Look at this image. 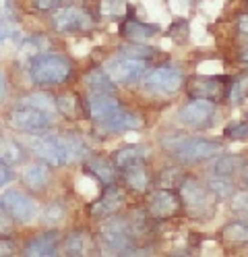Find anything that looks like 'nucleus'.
Segmentation results:
<instances>
[{
    "mask_svg": "<svg viewBox=\"0 0 248 257\" xmlns=\"http://www.w3.org/2000/svg\"><path fill=\"white\" fill-rule=\"evenodd\" d=\"M31 150L52 166H62L73 160H81L87 152L79 135H40L31 139Z\"/></svg>",
    "mask_w": 248,
    "mask_h": 257,
    "instance_id": "f257e3e1",
    "label": "nucleus"
},
{
    "mask_svg": "<svg viewBox=\"0 0 248 257\" xmlns=\"http://www.w3.org/2000/svg\"><path fill=\"white\" fill-rule=\"evenodd\" d=\"M29 75L38 85L62 83L71 75V64L60 54H40L29 64Z\"/></svg>",
    "mask_w": 248,
    "mask_h": 257,
    "instance_id": "f03ea898",
    "label": "nucleus"
},
{
    "mask_svg": "<svg viewBox=\"0 0 248 257\" xmlns=\"http://www.w3.org/2000/svg\"><path fill=\"white\" fill-rule=\"evenodd\" d=\"M168 150L182 162H203V160L213 158L215 154L221 152V143L211 141V139H190V137H178L174 143L165 141Z\"/></svg>",
    "mask_w": 248,
    "mask_h": 257,
    "instance_id": "7ed1b4c3",
    "label": "nucleus"
},
{
    "mask_svg": "<svg viewBox=\"0 0 248 257\" xmlns=\"http://www.w3.org/2000/svg\"><path fill=\"white\" fill-rule=\"evenodd\" d=\"M52 114H48L44 110H38L33 106L21 104L11 114V124L19 131H27V133H42L52 124Z\"/></svg>",
    "mask_w": 248,
    "mask_h": 257,
    "instance_id": "20e7f679",
    "label": "nucleus"
},
{
    "mask_svg": "<svg viewBox=\"0 0 248 257\" xmlns=\"http://www.w3.org/2000/svg\"><path fill=\"white\" fill-rule=\"evenodd\" d=\"M182 197L190 207V214L196 218H205L213 212V191L209 187H203L196 181L182 183Z\"/></svg>",
    "mask_w": 248,
    "mask_h": 257,
    "instance_id": "39448f33",
    "label": "nucleus"
},
{
    "mask_svg": "<svg viewBox=\"0 0 248 257\" xmlns=\"http://www.w3.org/2000/svg\"><path fill=\"white\" fill-rule=\"evenodd\" d=\"M3 210L9 212L11 218H15L17 222H33L40 214L36 201L19 191H5L3 193Z\"/></svg>",
    "mask_w": 248,
    "mask_h": 257,
    "instance_id": "423d86ee",
    "label": "nucleus"
},
{
    "mask_svg": "<svg viewBox=\"0 0 248 257\" xmlns=\"http://www.w3.org/2000/svg\"><path fill=\"white\" fill-rule=\"evenodd\" d=\"M106 73L112 77L114 83H128V81L139 79L145 73V62L139 58H130V56L112 58L106 64Z\"/></svg>",
    "mask_w": 248,
    "mask_h": 257,
    "instance_id": "0eeeda50",
    "label": "nucleus"
},
{
    "mask_svg": "<svg viewBox=\"0 0 248 257\" xmlns=\"http://www.w3.org/2000/svg\"><path fill=\"white\" fill-rule=\"evenodd\" d=\"M182 85V73L172 67H159L145 77V87L153 91L172 93Z\"/></svg>",
    "mask_w": 248,
    "mask_h": 257,
    "instance_id": "6e6552de",
    "label": "nucleus"
},
{
    "mask_svg": "<svg viewBox=\"0 0 248 257\" xmlns=\"http://www.w3.org/2000/svg\"><path fill=\"white\" fill-rule=\"evenodd\" d=\"M213 110H215V104L211 98H196V100H190L180 110V120L188 126H201L211 118Z\"/></svg>",
    "mask_w": 248,
    "mask_h": 257,
    "instance_id": "1a4fd4ad",
    "label": "nucleus"
},
{
    "mask_svg": "<svg viewBox=\"0 0 248 257\" xmlns=\"http://www.w3.org/2000/svg\"><path fill=\"white\" fill-rule=\"evenodd\" d=\"M52 21L58 31H79V29H87L91 25L89 15L77 7H66L56 11Z\"/></svg>",
    "mask_w": 248,
    "mask_h": 257,
    "instance_id": "9d476101",
    "label": "nucleus"
},
{
    "mask_svg": "<svg viewBox=\"0 0 248 257\" xmlns=\"http://www.w3.org/2000/svg\"><path fill=\"white\" fill-rule=\"evenodd\" d=\"M180 207V201L174 193L165 191V189H159L155 193H151V197H149V212H151L153 218H170L172 214L178 212Z\"/></svg>",
    "mask_w": 248,
    "mask_h": 257,
    "instance_id": "9b49d317",
    "label": "nucleus"
},
{
    "mask_svg": "<svg viewBox=\"0 0 248 257\" xmlns=\"http://www.w3.org/2000/svg\"><path fill=\"white\" fill-rule=\"evenodd\" d=\"M104 243L112 251H124L126 255H132V243L126 234V226L122 222H110L104 228Z\"/></svg>",
    "mask_w": 248,
    "mask_h": 257,
    "instance_id": "f8f14e48",
    "label": "nucleus"
},
{
    "mask_svg": "<svg viewBox=\"0 0 248 257\" xmlns=\"http://www.w3.org/2000/svg\"><path fill=\"white\" fill-rule=\"evenodd\" d=\"M87 108H89V114L99 122L108 118L110 114H114L116 110H120V104L110 93H93L87 100Z\"/></svg>",
    "mask_w": 248,
    "mask_h": 257,
    "instance_id": "ddd939ff",
    "label": "nucleus"
},
{
    "mask_svg": "<svg viewBox=\"0 0 248 257\" xmlns=\"http://www.w3.org/2000/svg\"><path fill=\"white\" fill-rule=\"evenodd\" d=\"M99 124H102V128H106V131H130V128L143 126V118L132 114L128 110H116L108 118L99 120Z\"/></svg>",
    "mask_w": 248,
    "mask_h": 257,
    "instance_id": "4468645a",
    "label": "nucleus"
},
{
    "mask_svg": "<svg viewBox=\"0 0 248 257\" xmlns=\"http://www.w3.org/2000/svg\"><path fill=\"white\" fill-rule=\"evenodd\" d=\"M25 255L29 257H52L58 255V236L48 232V234H38L25 245Z\"/></svg>",
    "mask_w": 248,
    "mask_h": 257,
    "instance_id": "2eb2a0df",
    "label": "nucleus"
},
{
    "mask_svg": "<svg viewBox=\"0 0 248 257\" xmlns=\"http://www.w3.org/2000/svg\"><path fill=\"white\" fill-rule=\"evenodd\" d=\"M124 195L118 187H108V191L99 197L93 205H91V214L93 216H110L112 212H116L122 205Z\"/></svg>",
    "mask_w": 248,
    "mask_h": 257,
    "instance_id": "dca6fc26",
    "label": "nucleus"
},
{
    "mask_svg": "<svg viewBox=\"0 0 248 257\" xmlns=\"http://www.w3.org/2000/svg\"><path fill=\"white\" fill-rule=\"evenodd\" d=\"M50 181V170L48 166L44 164H29L25 170H23V183L29 187V189H44Z\"/></svg>",
    "mask_w": 248,
    "mask_h": 257,
    "instance_id": "f3484780",
    "label": "nucleus"
},
{
    "mask_svg": "<svg viewBox=\"0 0 248 257\" xmlns=\"http://www.w3.org/2000/svg\"><path fill=\"white\" fill-rule=\"evenodd\" d=\"M85 85L93 91V93H108L114 89V83H112V77L106 73V69H93L91 73L85 75Z\"/></svg>",
    "mask_w": 248,
    "mask_h": 257,
    "instance_id": "a211bd4d",
    "label": "nucleus"
},
{
    "mask_svg": "<svg viewBox=\"0 0 248 257\" xmlns=\"http://www.w3.org/2000/svg\"><path fill=\"white\" fill-rule=\"evenodd\" d=\"M155 27H151V25H145V23H139V21H128V23H124L122 25V34L128 38V40H132V42H145V40H149L153 34H155Z\"/></svg>",
    "mask_w": 248,
    "mask_h": 257,
    "instance_id": "6ab92c4d",
    "label": "nucleus"
},
{
    "mask_svg": "<svg viewBox=\"0 0 248 257\" xmlns=\"http://www.w3.org/2000/svg\"><path fill=\"white\" fill-rule=\"evenodd\" d=\"M145 158V150L137 148V146H128L120 152H116V166L120 168H128L132 164H141Z\"/></svg>",
    "mask_w": 248,
    "mask_h": 257,
    "instance_id": "aec40b11",
    "label": "nucleus"
},
{
    "mask_svg": "<svg viewBox=\"0 0 248 257\" xmlns=\"http://www.w3.org/2000/svg\"><path fill=\"white\" fill-rule=\"evenodd\" d=\"M21 104H27V106H33L38 110H44V112H48V114H52V116L56 114V110H58V102L54 98H50L48 93H31V95H27Z\"/></svg>",
    "mask_w": 248,
    "mask_h": 257,
    "instance_id": "412c9836",
    "label": "nucleus"
},
{
    "mask_svg": "<svg viewBox=\"0 0 248 257\" xmlns=\"http://www.w3.org/2000/svg\"><path fill=\"white\" fill-rule=\"evenodd\" d=\"M48 46V42L44 40V36H31V38H25L23 44H21V58H27V60H33L38 58L40 54H44V48Z\"/></svg>",
    "mask_w": 248,
    "mask_h": 257,
    "instance_id": "4be33fe9",
    "label": "nucleus"
},
{
    "mask_svg": "<svg viewBox=\"0 0 248 257\" xmlns=\"http://www.w3.org/2000/svg\"><path fill=\"white\" fill-rule=\"evenodd\" d=\"M124 181H126L128 187H132L135 191H143L147 187V183H149L147 172H145V168L141 164H132V166L124 168Z\"/></svg>",
    "mask_w": 248,
    "mask_h": 257,
    "instance_id": "5701e85b",
    "label": "nucleus"
},
{
    "mask_svg": "<svg viewBox=\"0 0 248 257\" xmlns=\"http://www.w3.org/2000/svg\"><path fill=\"white\" fill-rule=\"evenodd\" d=\"M242 166H244V158H240V156H223L213 164V170L217 174H221V176H227L231 172L240 170Z\"/></svg>",
    "mask_w": 248,
    "mask_h": 257,
    "instance_id": "b1692460",
    "label": "nucleus"
},
{
    "mask_svg": "<svg viewBox=\"0 0 248 257\" xmlns=\"http://www.w3.org/2000/svg\"><path fill=\"white\" fill-rule=\"evenodd\" d=\"M3 162L7 164H17V162H23V150L17 146L13 139H3Z\"/></svg>",
    "mask_w": 248,
    "mask_h": 257,
    "instance_id": "393cba45",
    "label": "nucleus"
},
{
    "mask_svg": "<svg viewBox=\"0 0 248 257\" xmlns=\"http://www.w3.org/2000/svg\"><path fill=\"white\" fill-rule=\"evenodd\" d=\"M87 166H89V170L95 172L104 183H112V181H114V170H112V166L106 162V160L91 158L89 162H87Z\"/></svg>",
    "mask_w": 248,
    "mask_h": 257,
    "instance_id": "a878e982",
    "label": "nucleus"
},
{
    "mask_svg": "<svg viewBox=\"0 0 248 257\" xmlns=\"http://www.w3.org/2000/svg\"><path fill=\"white\" fill-rule=\"evenodd\" d=\"M25 34L19 25H15L13 21H3V42L11 44H23Z\"/></svg>",
    "mask_w": 248,
    "mask_h": 257,
    "instance_id": "bb28decb",
    "label": "nucleus"
},
{
    "mask_svg": "<svg viewBox=\"0 0 248 257\" xmlns=\"http://www.w3.org/2000/svg\"><path fill=\"white\" fill-rule=\"evenodd\" d=\"M207 187H209L213 193H217V195H221V197L231 195V191H234V185H231L227 179H223L221 174H219V176H213V179H209Z\"/></svg>",
    "mask_w": 248,
    "mask_h": 257,
    "instance_id": "cd10ccee",
    "label": "nucleus"
},
{
    "mask_svg": "<svg viewBox=\"0 0 248 257\" xmlns=\"http://www.w3.org/2000/svg\"><path fill=\"white\" fill-rule=\"evenodd\" d=\"M87 251V238L85 234H71L66 240V253L69 255H85Z\"/></svg>",
    "mask_w": 248,
    "mask_h": 257,
    "instance_id": "c85d7f7f",
    "label": "nucleus"
},
{
    "mask_svg": "<svg viewBox=\"0 0 248 257\" xmlns=\"http://www.w3.org/2000/svg\"><path fill=\"white\" fill-rule=\"evenodd\" d=\"M223 236L229 240H248V226L242 222H234L223 228Z\"/></svg>",
    "mask_w": 248,
    "mask_h": 257,
    "instance_id": "c756f323",
    "label": "nucleus"
},
{
    "mask_svg": "<svg viewBox=\"0 0 248 257\" xmlns=\"http://www.w3.org/2000/svg\"><path fill=\"white\" fill-rule=\"evenodd\" d=\"M122 56H130V58H149V56H153V48H149V46H141L139 42H135L132 46H126L122 48Z\"/></svg>",
    "mask_w": 248,
    "mask_h": 257,
    "instance_id": "7c9ffc66",
    "label": "nucleus"
},
{
    "mask_svg": "<svg viewBox=\"0 0 248 257\" xmlns=\"http://www.w3.org/2000/svg\"><path fill=\"white\" fill-rule=\"evenodd\" d=\"M64 220V207L56 201V203H52L48 207V210L44 212V222L46 224H60Z\"/></svg>",
    "mask_w": 248,
    "mask_h": 257,
    "instance_id": "2f4dec72",
    "label": "nucleus"
},
{
    "mask_svg": "<svg viewBox=\"0 0 248 257\" xmlns=\"http://www.w3.org/2000/svg\"><path fill=\"white\" fill-rule=\"evenodd\" d=\"M225 137L229 139H248V124L246 122H236L225 128Z\"/></svg>",
    "mask_w": 248,
    "mask_h": 257,
    "instance_id": "473e14b6",
    "label": "nucleus"
},
{
    "mask_svg": "<svg viewBox=\"0 0 248 257\" xmlns=\"http://www.w3.org/2000/svg\"><path fill=\"white\" fill-rule=\"evenodd\" d=\"M246 93H248V77H244V79H240V81L234 83V87H231V93H229V100L231 102H238V100L244 98Z\"/></svg>",
    "mask_w": 248,
    "mask_h": 257,
    "instance_id": "72a5a7b5",
    "label": "nucleus"
},
{
    "mask_svg": "<svg viewBox=\"0 0 248 257\" xmlns=\"http://www.w3.org/2000/svg\"><path fill=\"white\" fill-rule=\"evenodd\" d=\"M56 102H58V110L60 112H64V114H69V116L75 114V108H73L75 98H71V95H62V98H58Z\"/></svg>",
    "mask_w": 248,
    "mask_h": 257,
    "instance_id": "f704fd0d",
    "label": "nucleus"
},
{
    "mask_svg": "<svg viewBox=\"0 0 248 257\" xmlns=\"http://www.w3.org/2000/svg\"><path fill=\"white\" fill-rule=\"evenodd\" d=\"M13 179H15L13 170L9 168V164H7V162H3V170H0V183H3V187H7Z\"/></svg>",
    "mask_w": 248,
    "mask_h": 257,
    "instance_id": "c9c22d12",
    "label": "nucleus"
},
{
    "mask_svg": "<svg viewBox=\"0 0 248 257\" xmlns=\"http://www.w3.org/2000/svg\"><path fill=\"white\" fill-rule=\"evenodd\" d=\"M60 0H36V7L38 9H50V7H56Z\"/></svg>",
    "mask_w": 248,
    "mask_h": 257,
    "instance_id": "e433bc0d",
    "label": "nucleus"
},
{
    "mask_svg": "<svg viewBox=\"0 0 248 257\" xmlns=\"http://www.w3.org/2000/svg\"><path fill=\"white\" fill-rule=\"evenodd\" d=\"M238 25H240V31H244V34H248V17H242V19L238 21Z\"/></svg>",
    "mask_w": 248,
    "mask_h": 257,
    "instance_id": "4c0bfd02",
    "label": "nucleus"
},
{
    "mask_svg": "<svg viewBox=\"0 0 248 257\" xmlns=\"http://www.w3.org/2000/svg\"><path fill=\"white\" fill-rule=\"evenodd\" d=\"M0 81H3V102L7 100V75L3 73V75H0Z\"/></svg>",
    "mask_w": 248,
    "mask_h": 257,
    "instance_id": "58836bf2",
    "label": "nucleus"
},
{
    "mask_svg": "<svg viewBox=\"0 0 248 257\" xmlns=\"http://www.w3.org/2000/svg\"><path fill=\"white\" fill-rule=\"evenodd\" d=\"M244 60H248V50H246V54H244Z\"/></svg>",
    "mask_w": 248,
    "mask_h": 257,
    "instance_id": "ea45409f",
    "label": "nucleus"
}]
</instances>
